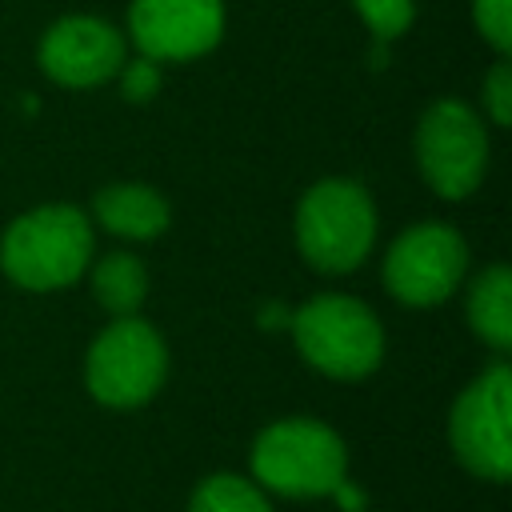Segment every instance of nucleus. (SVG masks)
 <instances>
[{
	"mask_svg": "<svg viewBox=\"0 0 512 512\" xmlns=\"http://www.w3.org/2000/svg\"><path fill=\"white\" fill-rule=\"evenodd\" d=\"M296 352L328 380H364L384 360L380 316L344 292H320L292 316Z\"/></svg>",
	"mask_w": 512,
	"mask_h": 512,
	"instance_id": "obj_4",
	"label": "nucleus"
},
{
	"mask_svg": "<svg viewBox=\"0 0 512 512\" xmlns=\"http://www.w3.org/2000/svg\"><path fill=\"white\" fill-rule=\"evenodd\" d=\"M116 76H120V92H124L128 100H148V96L160 88V68H156V60H148V56L124 60Z\"/></svg>",
	"mask_w": 512,
	"mask_h": 512,
	"instance_id": "obj_17",
	"label": "nucleus"
},
{
	"mask_svg": "<svg viewBox=\"0 0 512 512\" xmlns=\"http://www.w3.org/2000/svg\"><path fill=\"white\" fill-rule=\"evenodd\" d=\"M92 220L120 240H156L168 228L172 208L156 188L136 180H116L92 196Z\"/></svg>",
	"mask_w": 512,
	"mask_h": 512,
	"instance_id": "obj_11",
	"label": "nucleus"
},
{
	"mask_svg": "<svg viewBox=\"0 0 512 512\" xmlns=\"http://www.w3.org/2000/svg\"><path fill=\"white\" fill-rule=\"evenodd\" d=\"M92 264V220L76 204H40L16 216L0 240V268L28 292L76 284Z\"/></svg>",
	"mask_w": 512,
	"mask_h": 512,
	"instance_id": "obj_1",
	"label": "nucleus"
},
{
	"mask_svg": "<svg viewBox=\"0 0 512 512\" xmlns=\"http://www.w3.org/2000/svg\"><path fill=\"white\" fill-rule=\"evenodd\" d=\"M468 272V244L452 224L424 220L404 228L384 252V288L408 308L444 304Z\"/></svg>",
	"mask_w": 512,
	"mask_h": 512,
	"instance_id": "obj_8",
	"label": "nucleus"
},
{
	"mask_svg": "<svg viewBox=\"0 0 512 512\" xmlns=\"http://www.w3.org/2000/svg\"><path fill=\"white\" fill-rule=\"evenodd\" d=\"M168 376V344L140 316H112V324L88 344L84 384L104 408L148 404Z\"/></svg>",
	"mask_w": 512,
	"mask_h": 512,
	"instance_id": "obj_5",
	"label": "nucleus"
},
{
	"mask_svg": "<svg viewBox=\"0 0 512 512\" xmlns=\"http://www.w3.org/2000/svg\"><path fill=\"white\" fill-rule=\"evenodd\" d=\"M36 56L48 80H56L60 88H100L116 80L120 64L128 60V48L116 24L88 12H72L40 36Z\"/></svg>",
	"mask_w": 512,
	"mask_h": 512,
	"instance_id": "obj_10",
	"label": "nucleus"
},
{
	"mask_svg": "<svg viewBox=\"0 0 512 512\" xmlns=\"http://www.w3.org/2000/svg\"><path fill=\"white\" fill-rule=\"evenodd\" d=\"M484 104H488V116H492V124H512V68L500 60L492 72H488V80H484Z\"/></svg>",
	"mask_w": 512,
	"mask_h": 512,
	"instance_id": "obj_18",
	"label": "nucleus"
},
{
	"mask_svg": "<svg viewBox=\"0 0 512 512\" xmlns=\"http://www.w3.org/2000/svg\"><path fill=\"white\" fill-rule=\"evenodd\" d=\"M248 464H252V480L264 492L316 500V496H332L344 484L348 448L332 424L312 416H288L256 432Z\"/></svg>",
	"mask_w": 512,
	"mask_h": 512,
	"instance_id": "obj_2",
	"label": "nucleus"
},
{
	"mask_svg": "<svg viewBox=\"0 0 512 512\" xmlns=\"http://www.w3.org/2000/svg\"><path fill=\"white\" fill-rule=\"evenodd\" d=\"M128 36L156 64L208 56L224 36V0H132Z\"/></svg>",
	"mask_w": 512,
	"mask_h": 512,
	"instance_id": "obj_9",
	"label": "nucleus"
},
{
	"mask_svg": "<svg viewBox=\"0 0 512 512\" xmlns=\"http://www.w3.org/2000/svg\"><path fill=\"white\" fill-rule=\"evenodd\" d=\"M88 280H92V296L112 316H136L140 304H144V296H148L144 260L132 256V252H124V248L92 260L88 264Z\"/></svg>",
	"mask_w": 512,
	"mask_h": 512,
	"instance_id": "obj_13",
	"label": "nucleus"
},
{
	"mask_svg": "<svg viewBox=\"0 0 512 512\" xmlns=\"http://www.w3.org/2000/svg\"><path fill=\"white\" fill-rule=\"evenodd\" d=\"M352 8L360 12L364 28H368L380 44L404 36V32L412 28V16H416L412 0H352Z\"/></svg>",
	"mask_w": 512,
	"mask_h": 512,
	"instance_id": "obj_15",
	"label": "nucleus"
},
{
	"mask_svg": "<svg viewBox=\"0 0 512 512\" xmlns=\"http://www.w3.org/2000/svg\"><path fill=\"white\" fill-rule=\"evenodd\" d=\"M296 248L300 256L324 272V276H344L360 268L376 244V204L364 184L332 176L316 180L300 204H296Z\"/></svg>",
	"mask_w": 512,
	"mask_h": 512,
	"instance_id": "obj_3",
	"label": "nucleus"
},
{
	"mask_svg": "<svg viewBox=\"0 0 512 512\" xmlns=\"http://www.w3.org/2000/svg\"><path fill=\"white\" fill-rule=\"evenodd\" d=\"M416 164L424 184L444 200H464L488 172V128L464 100H436L416 124Z\"/></svg>",
	"mask_w": 512,
	"mask_h": 512,
	"instance_id": "obj_6",
	"label": "nucleus"
},
{
	"mask_svg": "<svg viewBox=\"0 0 512 512\" xmlns=\"http://www.w3.org/2000/svg\"><path fill=\"white\" fill-rule=\"evenodd\" d=\"M188 512H272L264 488L236 472H216L196 484Z\"/></svg>",
	"mask_w": 512,
	"mask_h": 512,
	"instance_id": "obj_14",
	"label": "nucleus"
},
{
	"mask_svg": "<svg viewBox=\"0 0 512 512\" xmlns=\"http://www.w3.org/2000/svg\"><path fill=\"white\" fill-rule=\"evenodd\" d=\"M468 324L472 332L496 348L508 352L512 348V272L504 264H488L472 284H468Z\"/></svg>",
	"mask_w": 512,
	"mask_h": 512,
	"instance_id": "obj_12",
	"label": "nucleus"
},
{
	"mask_svg": "<svg viewBox=\"0 0 512 512\" xmlns=\"http://www.w3.org/2000/svg\"><path fill=\"white\" fill-rule=\"evenodd\" d=\"M448 440L456 460L480 480L512 476V372L508 364H488L452 404Z\"/></svg>",
	"mask_w": 512,
	"mask_h": 512,
	"instance_id": "obj_7",
	"label": "nucleus"
},
{
	"mask_svg": "<svg viewBox=\"0 0 512 512\" xmlns=\"http://www.w3.org/2000/svg\"><path fill=\"white\" fill-rule=\"evenodd\" d=\"M472 24L500 56L512 52V0H472Z\"/></svg>",
	"mask_w": 512,
	"mask_h": 512,
	"instance_id": "obj_16",
	"label": "nucleus"
}]
</instances>
